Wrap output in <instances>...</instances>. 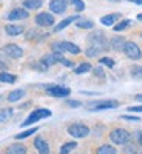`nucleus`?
Segmentation results:
<instances>
[{
  "label": "nucleus",
  "mask_w": 142,
  "mask_h": 154,
  "mask_svg": "<svg viewBox=\"0 0 142 154\" xmlns=\"http://www.w3.org/2000/svg\"><path fill=\"white\" fill-rule=\"evenodd\" d=\"M49 116H51V111H49V109L37 108V109H34V111L28 116V119L22 123V126H28V125H31V123H36L37 120H42L43 117H49Z\"/></svg>",
  "instance_id": "f257e3e1"
},
{
  "label": "nucleus",
  "mask_w": 142,
  "mask_h": 154,
  "mask_svg": "<svg viewBox=\"0 0 142 154\" xmlns=\"http://www.w3.org/2000/svg\"><path fill=\"white\" fill-rule=\"evenodd\" d=\"M110 139H111V142L116 143V145H124V143H127L128 140H130V133L122 130V128H116V130L111 131Z\"/></svg>",
  "instance_id": "f03ea898"
},
{
  "label": "nucleus",
  "mask_w": 142,
  "mask_h": 154,
  "mask_svg": "<svg viewBox=\"0 0 142 154\" xmlns=\"http://www.w3.org/2000/svg\"><path fill=\"white\" fill-rule=\"evenodd\" d=\"M124 53L128 59H131V60H139L142 57V53H140V48L134 43V42H125L124 43Z\"/></svg>",
  "instance_id": "7ed1b4c3"
},
{
  "label": "nucleus",
  "mask_w": 142,
  "mask_h": 154,
  "mask_svg": "<svg viewBox=\"0 0 142 154\" xmlns=\"http://www.w3.org/2000/svg\"><path fill=\"white\" fill-rule=\"evenodd\" d=\"M118 106H119V102H116V100H102V102H91V103H88V109H91V111L113 109Z\"/></svg>",
  "instance_id": "20e7f679"
},
{
  "label": "nucleus",
  "mask_w": 142,
  "mask_h": 154,
  "mask_svg": "<svg viewBox=\"0 0 142 154\" xmlns=\"http://www.w3.org/2000/svg\"><path fill=\"white\" fill-rule=\"evenodd\" d=\"M90 43H91V48L97 49L99 53L102 49H107V38L102 32H94L93 35H90Z\"/></svg>",
  "instance_id": "39448f33"
},
{
  "label": "nucleus",
  "mask_w": 142,
  "mask_h": 154,
  "mask_svg": "<svg viewBox=\"0 0 142 154\" xmlns=\"http://www.w3.org/2000/svg\"><path fill=\"white\" fill-rule=\"evenodd\" d=\"M68 133L76 137V139H84L90 134V128L82 125V123H74V125H70L68 126Z\"/></svg>",
  "instance_id": "423d86ee"
},
{
  "label": "nucleus",
  "mask_w": 142,
  "mask_h": 154,
  "mask_svg": "<svg viewBox=\"0 0 142 154\" xmlns=\"http://www.w3.org/2000/svg\"><path fill=\"white\" fill-rule=\"evenodd\" d=\"M54 51H67V53H71V54H79L80 53V48L71 43V42H59V43H54Z\"/></svg>",
  "instance_id": "0eeeda50"
},
{
  "label": "nucleus",
  "mask_w": 142,
  "mask_h": 154,
  "mask_svg": "<svg viewBox=\"0 0 142 154\" xmlns=\"http://www.w3.org/2000/svg\"><path fill=\"white\" fill-rule=\"evenodd\" d=\"M3 53L12 59H20L23 56V49L19 46V45H14V43H9V45H5L3 48Z\"/></svg>",
  "instance_id": "6e6552de"
},
{
  "label": "nucleus",
  "mask_w": 142,
  "mask_h": 154,
  "mask_svg": "<svg viewBox=\"0 0 142 154\" xmlns=\"http://www.w3.org/2000/svg\"><path fill=\"white\" fill-rule=\"evenodd\" d=\"M36 23L39 26H51L54 23V17L49 12H40V14L36 16Z\"/></svg>",
  "instance_id": "1a4fd4ad"
},
{
  "label": "nucleus",
  "mask_w": 142,
  "mask_h": 154,
  "mask_svg": "<svg viewBox=\"0 0 142 154\" xmlns=\"http://www.w3.org/2000/svg\"><path fill=\"white\" fill-rule=\"evenodd\" d=\"M46 93H48L49 96H53V97H67V96H70L71 91H70V88H63V86L56 85V86L48 88Z\"/></svg>",
  "instance_id": "9d476101"
},
{
  "label": "nucleus",
  "mask_w": 142,
  "mask_h": 154,
  "mask_svg": "<svg viewBox=\"0 0 142 154\" xmlns=\"http://www.w3.org/2000/svg\"><path fill=\"white\" fill-rule=\"evenodd\" d=\"M28 17V11L27 9H22V8H17V9H12L9 14H8V19L9 20H23Z\"/></svg>",
  "instance_id": "9b49d317"
},
{
  "label": "nucleus",
  "mask_w": 142,
  "mask_h": 154,
  "mask_svg": "<svg viewBox=\"0 0 142 154\" xmlns=\"http://www.w3.org/2000/svg\"><path fill=\"white\" fill-rule=\"evenodd\" d=\"M49 9L54 12V14H62L63 11L67 9V3L63 0H51L49 2Z\"/></svg>",
  "instance_id": "f8f14e48"
},
{
  "label": "nucleus",
  "mask_w": 142,
  "mask_h": 154,
  "mask_svg": "<svg viewBox=\"0 0 142 154\" xmlns=\"http://www.w3.org/2000/svg\"><path fill=\"white\" fill-rule=\"evenodd\" d=\"M34 146H36V149L40 152V154H48L49 152V146H48V143L45 142L42 137H37L34 140Z\"/></svg>",
  "instance_id": "ddd939ff"
},
{
  "label": "nucleus",
  "mask_w": 142,
  "mask_h": 154,
  "mask_svg": "<svg viewBox=\"0 0 142 154\" xmlns=\"http://www.w3.org/2000/svg\"><path fill=\"white\" fill-rule=\"evenodd\" d=\"M5 31L8 35H20L23 32V26H20V25H6Z\"/></svg>",
  "instance_id": "4468645a"
},
{
  "label": "nucleus",
  "mask_w": 142,
  "mask_h": 154,
  "mask_svg": "<svg viewBox=\"0 0 142 154\" xmlns=\"http://www.w3.org/2000/svg\"><path fill=\"white\" fill-rule=\"evenodd\" d=\"M6 154H27V148H25L23 145L14 143V145L8 146V149H6Z\"/></svg>",
  "instance_id": "2eb2a0df"
},
{
  "label": "nucleus",
  "mask_w": 142,
  "mask_h": 154,
  "mask_svg": "<svg viewBox=\"0 0 142 154\" xmlns=\"http://www.w3.org/2000/svg\"><path fill=\"white\" fill-rule=\"evenodd\" d=\"M74 20H79V17H77V16H71V17H67L65 20H62V22H60L59 25H56V28H54V31H56V32L62 31L63 28H67L68 25H70L71 22H74Z\"/></svg>",
  "instance_id": "dca6fc26"
},
{
  "label": "nucleus",
  "mask_w": 142,
  "mask_h": 154,
  "mask_svg": "<svg viewBox=\"0 0 142 154\" xmlns=\"http://www.w3.org/2000/svg\"><path fill=\"white\" fill-rule=\"evenodd\" d=\"M118 19H119V14H108V16H104L100 19V23L105 25V26H111Z\"/></svg>",
  "instance_id": "f3484780"
},
{
  "label": "nucleus",
  "mask_w": 142,
  "mask_h": 154,
  "mask_svg": "<svg viewBox=\"0 0 142 154\" xmlns=\"http://www.w3.org/2000/svg\"><path fill=\"white\" fill-rule=\"evenodd\" d=\"M43 3V0H25L23 5L27 9H37V8H40Z\"/></svg>",
  "instance_id": "a211bd4d"
},
{
  "label": "nucleus",
  "mask_w": 142,
  "mask_h": 154,
  "mask_svg": "<svg viewBox=\"0 0 142 154\" xmlns=\"http://www.w3.org/2000/svg\"><path fill=\"white\" fill-rule=\"evenodd\" d=\"M23 96H25L23 89H16V91H12V93L8 96V100H9V102H17V100H20Z\"/></svg>",
  "instance_id": "6ab92c4d"
},
{
  "label": "nucleus",
  "mask_w": 142,
  "mask_h": 154,
  "mask_svg": "<svg viewBox=\"0 0 142 154\" xmlns=\"http://www.w3.org/2000/svg\"><path fill=\"white\" fill-rule=\"evenodd\" d=\"M96 154H116V148H113L111 145H102L97 148Z\"/></svg>",
  "instance_id": "aec40b11"
},
{
  "label": "nucleus",
  "mask_w": 142,
  "mask_h": 154,
  "mask_svg": "<svg viewBox=\"0 0 142 154\" xmlns=\"http://www.w3.org/2000/svg\"><path fill=\"white\" fill-rule=\"evenodd\" d=\"M17 77L12 75V74H8V72H0V82L3 83H14Z\"/></svg>",
  "instance_id": "412c9836"
},
{
  "label": "nucleus",
  "mask_w": 142,
  "mask_h": 154,
  "mask_svg": "<svg viewBox=\"0 0 142 154\" xmlns=\"http://www.w3.org/2000/svg\"><path fill=\"white\" fill-rule=\"evenodd\" d=\"M124 43H125V40L122 37H114L113 40H111V46H113V49H116V51H121L122 48H124Z\"/></svg>",
  "instance_id": "4be33fe9"
},
{
  "label": "nucleus",
  "mask_w": 142,
  "mask_h": 154,
  "mask_svg": "<svg viewBox=\"0 0 142 154\" xmlns=\"http://www.w3.org/2000/svg\"><path fill=\"white\" fill-rule=\"evenodd\" d=\"M76 146H77L76 142H67L65 145H62V148H60V154H68L70 151L76 149Z\"/></svg>",
  "instance_id": "5701e85b"
},
{
  "label": "nucleus",
  "mask_w": 142,
  "mask_h": 154,
  "mask_svg": "<svg viewBox=\"0 0 142 154\" xmlns=\"http://www.w3.org/2000/svg\"><path fill=\"white\" fill-rule=\"evenodd\" d=\"M93 68H91V65L90 63H82V65H79L76 69H74V72L76 74H85V72H88V71H91Z\"/></svg>",
  "instance_id": "b1692460"
},
{
  "label": "nucleus",
  "mask_w": 142,
  "mask_h": 154,
  "mask_svg": "<svg viewBox=\"0 0 142 154\" xmlns=\"http://www.w3.org/2000/svg\"><path fill=\"white\" fill-rule=\"evenodd\" d=\"M11 116H12V109H11V108L0 109V122H6V120H9Z\"/></svg>",
  "instance_id": "393cba45"
},
{
  "label": "nucleus",
  "mask_w": 142,
  "mask_h": 154,
  "mask_svg": "<svg viewBox=\"0 0 142 154\" xmlns=\"http://www.w3.org/2000/svg\"><path fill=\"white\" fill-rule=\"evenodd\" d=\"M77 26L84 28V29H91L94 26V23L91 20H79V22H77Z\"/></svg>",
  "instance_id": "a878e982"
},
{
  "label": "nucleus",
  "mask_w": 142,
  "mask_h": 154,
  "mask_svg": "<svg viewBox=\"0 0 142 154\" xmlns=\"http://www.w3.org/2000/svg\"><path fill=\"white\" fill-rule=\"evenodd\" d=\"M130 22H131V20H122L121 23L114 25V31H122V29H125L127 26H130Z\"/></svg>",
  "instance_id": "bb28decb"
},
{
  "label": "nucleus",
  "mask_w": 142,
  "mask_h": 154,
  "mask_svg": "<svg viewBox=\"0 0 142 154\" xmlns=\"http://www.w3.org/2000/svg\"><path fill=\"white\" fill-rule=\"evenodd\" d=\"M131 75L134 79H142V66H133L131 68Z\"/></svg>",
  "instance_id": "cd10ccee"
},
{
  "label": "nucleus",
  "mask_w": 142,
  "mask_h": 154,
  "mask_svg": "<svg viewBox=\"0 0 142 154\" xmlns=\"http://www.w3.org/2000/svg\"><path fill=\"white\" fill-rule=\"evenodd\" d=\"M37 131V128H31V130H27V131H23V133H20V134H17L16 137L17 139H25V137H28V136H31V134H34Z\"/></svg>",
  "instance_id": "c85d7f7f"
},
{
  "label": "nucleus",
  "mask_w": 142,
  "mask_h": 154,
  "mask_svg": "<svg viewBox=\"0 0 142 154\" xmlns=\"http://www.w3.org/2000/svg\"><path fill=\"white\" fill-rule=\"evenodd\" d=\"M100 63H102V65H105V66H108V68H113L114 66V62L110 59V57H102L100 60H99Z\"/></svg>",
  "instance_id": "c756f323"
},
{
  "label": "nucleus",
  "mask_w": 142,
  "mask_h": 154,
  "mask_svg": "<svg viewBox=\"0 0 142 154\" xmlns=\"http://www.w3.org/2000/svg\"><path fill=\"white\" fill-rule=\"evenodd\" d=\"M73 5H74L76 11H79V12L85 9V3L82 2V0H73Z\"/></svg>",
  "instance_id": "7c9ffc66"
},
{
  "label": "nucleus",
  "mask_w": 142,
  "mask_h": 154,
  "mask_svg": "<svg viewBox=\"0 0 142 154\" xmlns=\"http://www.w3.org/2000/svg\"><path fill=\"white\" fill-rule=\"evenodd\" d=\"M124 120H131V122H139V117H134V116H122Z\"/></svg>",
  "instance_id": "2f4dec72"
},
{
  "label": "nucleus",
  "mask_w": 142,
  "mask_h": 154,
  "mask_svg": "<svg viewBox=\"0 0 142 154\" xmlns=\"http://www.w3.org/2000/svg\"><path fill=\"white\" fill-rule=\"evenodd\" d=\"M67 105H68V106H80L82 103H80V102H77V100H68Z\"/></svg>",
  "instance_id": "473e14b6"
},
{
  "label": "nucleus",
  "mask_w": 142,
  "mask_h": 154,
  "mask_svg": "<svg viewBox=\"0 0 142 154\" xmlns=\"http://www.w3.org/2000/svg\"><path fill=\"white\" fill-rule=\"evenodd\" d=\"M93 72H94L97 77H104V75H105V74H104V71H102V68H94V69H93Z\"/></svg>",
  "instance_id": "72a5a7b5"
},
{
  "label": "nucleus",
  "mask_w": 142,
  "mask_h": 154,
  "mask_svg": "<svg viewBox=\"0 0 142 154\" xmlns=\"http://www.w3.org/2000/svg\"><path fill=\"white\" fill-rule=\"evenodd\" d=\"M128 111H133V112H142V105L140 106H130Z\"/></svg>",
  "instance_id": "f704fd0d"
},
{
  "label": "nucleus",
  "mask_w": 142,
  "mask_h": 154,
  "mask_svg": "<svg viewBox=\"0 0 142 154\" xmlns=\"http://www.w3.org/2000/svg\"><path fill=\"white\" fill-rule=\"evenodd\" d=\"M130 2H133V3H137V5H142V0H130Z\"/></svg>",
  "instance_id": "c9c22d12"
},
{
  "label": "nucleus",
  "mask_w": 142,
  "mask_h": 154,
  "mask_svg": "<svg viewBox=\"0 0 142 154\" xmlns=\"http://www.w3.org/2000/svg\"><path fill=\"white\" fill-rule=\"evenodd\" d=\"M0 69H6V65H5V63H2V62H0Z\"/></svg>",
  "instance_id": "e433bc0d"
},
{
  "label": "nucleus",
  "mask_w": 142,
  "mask_h": 154,
  "mask_svg": "<svg viewBox=\"0 0 142 154\" xmlns=\"http://www.w3.org/2000/svg\"><path fill=\"white\" fill-rule=\"evenodd\" d=\"M136 100H139V102H142V94H139V96H136Z\"/></svg>",
  "instance_id": "4c0bfd02"
},
{
  "label": "nucleus",
  "mask_w": 142,
  "mask_h": 154,
  "mask_svg": "<svg viewBox=\"0 0 142 154\" xmlns=\"http://www.w3.org/2000/svg\"><path fill=\"white\" fill-rule=\"evenodd\" d=\"M63 2H65V3L68 5V3H73V0H63Z\"/></svg>",
  "instance_id": "58836bf2"
},
{
  "label": "nucleus",
  "mask_w": 142,
  "mask_h": 154,
  "mask_svg": "<svg viewBox=\"0 0 142 154\" xmlns=\"http://www.w3.org/2000/svg\"><path fill=\"white\" fill-rule=\"evenodd\" d=\"M139 142H140V145H142V136H139Z\"/></svg>",
  "instance_id": "ea45409f"
},
{
  "label": "nucleus",
  "mask_w": 142,
  "mask_h": 154,
  "mask_svg": "<svg viewBox=\"0 0 142 154\" xmlns=\"http://www.w3.org/2000/svg\"><path fill=\"white\" fill-rule=\"evenodd\" d=\"M137 19H139V20H142V14H139V16H137Z\"/></svg>",
  "instance_id": "a19ab883"
},
{
  "label": "nucleus",
  "mask_w": 142,
  "mask_h": 154,
  "mask_svg": "<svg viewBox=\"0 0 142 154\" xmlns=\"http://www.w3.org/2000/svg\"><path fill=\"white\" fill-rule=\"evenodd\" d=\"M140 154H142V152H140Z\"/></svg>",
  "instance_id": "79ce46f5"
},
{
  "label": "nucleus",
  "mask_w": 142,
  "mask_h": 154,
  "mask_svg": "<svg viewBox=\"0 0 142 154\" xmlns=\"http://www.w3.org/2000/svg\"><path fill=\"white\" fill-rule=\"evenodd\" d=\"M140 35H142V34H140Z\"/></svg>",
  "instance_id": "37998d69"
}]
</instances>
